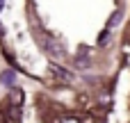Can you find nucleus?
<instances>
[{"instance_id": "obj_1", "label": "nucleus", "mask_w": 130, "mask_h": 123, "mask_svg": "<svg viewBox=\"0 0 130 123\" xmlns=\"http://www.w3.org/2000/svg\"><path fill=\"white\" fill-rule=\"evenodd\" d=\"M41 46H43V50L50 52L53 57H64V55H66V48H64L55 37L46 34V32H41Z\"/></svg>"}, {"instance_id": "obj_2", "label": "nucleus", "mask_w": 130, "mask_h": 123, "mask_svg": "<svg viewBox=\"0 0 130 123\" xmlns=\"http://www.w3.org/2000/svg\"><path fill=\"white\" fill-rule=\"evenodd\" d=\"M48 71H50V75H55L59 82H71V80H73V73H71V71H66L64 66H57L55 62H50V64H48Z\"/></svg>"}, {"instance_id": "obj_3", "label": "nucleus", "mask_w": 130, "mask_h": 123, "mask_svg": "<svg viewBox=\"0 0 130 123\" xmlns=\"http://www.w3.org/2000/svg\"><path fill=\"white\" fill-rule=\"evenodd\" d=\"M14 82H16V73H14V71H2V73H0V84L14 87Z\"/></svg>"}, {"instance_id": "obj_4", "label": "nucleus", "mask_w": 130, "mask_h": 123, "mask_svg": "<svg viewBox=\"0 0 130 123\" xmlns=\"http://www.w3.org/2000/svg\"><path fill=\"white\" fill-rule=\"evenodd\" d=\"M23 100H25V96H23V91H18V89H14V91H11V98H9V103H11L14 107H21V105H23Z\"/></svg>"}, {"instance_id": "obj_5", "label": "nucleus", "mask_w": 130, "mask_h": 123, "mask_svg": "<svg viewBox=\"0 0 130 123\" xmlns=\"http://www.w3.org/2000/svg\"><path fill=\"white\" fill-rule=\"evenodd\" d=\"M121 18H123V11H121V9H117V11H114V14L110 16V21H107V25H110V27H117Z\"/></svg>"}, {"instance_id": "obj_6", "label": "nucleus", "mask_w": 130, "mask_h": 123, "mask_svg": "<svg viewBox=\"0 0 130 123\" xmlns=\"http://www.w3.org/2000/svg\"><path fill=\"white\" fill-rule=\"evenodd\" d=\"M73 62H75V66H78V68H89V66H91V62H89V57H85V55H80V57H75Z\"/></svg>"}, {"instance_id": "obj_7", "label": "nucleus", "mask_w": 130, "mask_h": 123, "mask_svg": "<svg viewBox=\"0 0 130 123\" xmlns=\"http://www.w3.org/2000/svg\"><path fill=\"white\" fill-rule=\"evenodd\" d=\"M59 123H80V121H78L75 116H64V119H62Z\"/></svg>"}, {"instance_id": "obj_8", "label": "nucleus", "mask_w": 130, "mask_h": 123, "mask_svg": "<svg viewBox=\"0 0 130 123\" xmlns=\"http://www.w3.org/2000/svg\"><path fill=\"white\" fill-rule=\"evenodd\" d=\"M107 37H110V32H103V34H101V41H98V43H101V46H105V43H107Z\"/></svg>"}]
</instances>
